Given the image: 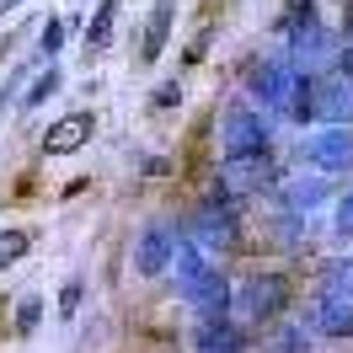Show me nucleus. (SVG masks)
<instances>
[{"label": "nucleus", "instance_id": "nucleus-22", "mask_svg": "<svg viewBox=\"0 0 353 353\" xmlns=\"http://www.w3.org/2000/svg\"><path fill=\"white\" fill-rule=\"evenodd\" d=\"M273 353H310L305 327H284V332H279V343H273Z\"/></svg>", "mask_w": 353, "mask_h": 353}, {"label": "nucleus", "instance_id": "nucleus-19", "mask_svg": "<svg viewBox=\"0 0 353 353\" xmlns=\"http://www.w3.org/2000/svg\"><path fill=\"white\" fill-rule=\"evenodd\" d=\"M38 321H43V294H22V300H17V332H22V337H32V327H38Z\"/></svg>", "mask_w": 353, "mask_h": 353}, {"label": "nucleus", "instance_id": "nucleus-13", "mask_svg": "<svg viewBox=\"0 0 353 353\" xmlns=\"http://www.w3.org/2000/svg\"><path fill=\"white\" fill-rule=\"evenodd\" d=\"M310 321H316V332H327V337H353V294H337V289H316Z\"/></svg>", "mask_w": 353, "mask_h": 353}, {"label": "nucleus", "instance_id": "nucleus-6", "mask_svg": "<svg viewBox=\"0 0 353 353\" xmlns=\"http://www.w3.org/2000/svg\"><path fill=\"white\" fill-rule=\"evenodd\" d=\"M188 236L209 252V257H220V252H236V241H241V220L230 214V199H214L209 203H199L193 209V220H188Z\"/></svg>", "mask_w": 353, "mask_h": 353}, {"label": "nucleus", "instance_id": "nucleus-3", "mask_svg": "<svg viewBox=\"0 0 353 353\" xmlns=\"http://www.w3.org/2000/svg\"><path fill=\"white\" fill-rule=\"evenodd\" d=\"M172 279H176V289L188 294L193 316H230V279L203 257V246L193 241V236H188V241H176Z\"/></svg>", "mask_w": 353, "mask_h": 353}, {"label": "nucleus", "instance_id": "nucleus-16", "mask_svg": "<svg viewBox=\"0 0 353 353\" xmlns=\"http://www.w3.org/2000/svg\"><path fill=\"white\" fill-rule=\"evenodd\" d=\"M327 193H332V188H327V176H294V182L284 188L289 209H300V214H305V209H316V203L327 199Z\"/></svg>", "mask_w": 353, "mask_h": 353}, {"label": "nucleus", "instance_id": "nucleus-27", "mask_svg": "<svg viewBox=\"0 0 353 353\" xmlns=\"http://www.w3.org/2000/svg\"><path fill=\"white\" fill-rule=\"evenodd\" d=\"M17 6H22V0H0V17H11V11H17Z\"/></svg>", "mask_w": 353, "mask_h": 353}, {"label": "nucleus", "instance_id": "nucleus-21", "mask_svg": "<svg viewBox=\"0 0 353 353\" xmlns=\"http://www.w3.org/2000/svg\"><path fill=\"white\" fill-rule=\"evenodd\" d=\"M38 54H43V59H59V54H65V22H59V17L43 22V48H38Z\"/></svg>", "mask_w": 353, "mask_h": 353}, {"label": "nucleus", "instance_id": "nucleus-17", "mask_svg": "<svg viewBox=\"0 0 353 353\" xmlns=\"http://www.w3.org/2000/svg\"><path fill=\"white\" fill-rule=\"evenodd\" d=\"M27 252H32V236H27V230H17V225L0 230V268H17Z\"/></svg>", "mask_w": 353, "mask_h": 353}, {"label": "nucleus", "instance_id": "nucleus-8", "mask_svg": "<svg viewBox=\"0 0 353 353\" xmlns=\"http://www.w3.org/2000/svg\"><path fill=\"white\" fill-rule=\"evenodd\" d=\"M305 161L316 172H332V176L353 172V123H327L321 134H310Z\"/></svg>", "mask_w": 353, "mask_h": 353}, {"label": "nucleus", "instance_id": "nucleus-11", "mask_svg": "<svg viewBox=\"0 0 353 353\" xmlns=\"http://www.w3.org/2000/svg\"><path fill=\"white\" fill-rule=\"evenodd\" d=\"M193 353H252L246 348V327L230 316H199L193 327Z\"/></svg>", "mask_w": 353, "mask_h": 353}, {"label": "nucleus", "instance_id": "nucleus-18", "mask_svg": "<svg viewBox=\"0 0 353 353\" xmlns=\"http://www.w3.org/2000/svg\"><path fill=\"white\" fill-rule=\"evenodd\" d=\"M316 289H337V294H353V257H337V263L321 273Z\"/></svg>", "mask_w": 353, "mask_h": 353}, {"label": "nucleus", "instance_id": "nucleus-12", "mask_svg": "<svg viewBox=\"0 0 353 353\" xmlns=\"http://www.w3.org/2000/svg\"><path fill=\"white\" fill-rule=\"evenodd\" d=\"M91 134H97V118H91V112H65V118L38 139V150H43V155H75Z\"/></svg>", "mask_w": 353, "mask_h": 353}, {"label": "nucleus", "instance_id": "nucleus-15", "mask_svg": "<svg viewBox=\"0 0 353 353\" xmlns=\"http://www.w3.org/2000/svg\"><path fill=\"white\" fill-rule=\"evenodd\" d=\"M112 27H118V0H102V6H97V17L86 22V48H91V54L112 48Z\"/></svg>", "mask_w": 353, "mask_h": 353}, {"label": "nucleus", "instance_id": "nucleus-7", "mask_svg": "<svg viewBox=\"0 0 353 353\" xmlns=\"http://www.w3.org/2000/svg\"><path fill=\"white\" fill-rule=\"evenodd\" d=\"M263 188H273V161H268V150L257 155H225L220 166V199H252V193H263Z\"/></svg>", "mask_w": 353, "mask_h": 353}, {"label": "nucleus", "instance_id": "nucleus-20", "mask_svg": "<svg viewBox=\"0 0 353 353\" xmlns=\"http://www.w3.org/2000/svg\"><path fill=\"white\" fill-rule=\"evenodd\" d=\"M54 91H59V70H43V75L32 81V91H22V102H27V108H38V102H48Z\"/></svg>", "mask_w": 353, "mask_h": 353}, {"label": "nucleus", "instance_id": "nucleus-26", "mask_svg": "<svg viewBox=\"0 0 353 353\" xmlns=\"http://www.w3.org/2000/svg\"><path fill=\"white\" fill-rule=\"evenodd\" d=\"M337 70L353 81V17H348V38H343V59H337Z\"/></svg>", "mask_w": 353, "mask_h": 353}, {"label": "nucleus", "instance_id": "nucleus-24", "mask_svg": "<svg viewBox=\"0 0 353 353\" xmlns=\"http://www.w3.org/2000/svg\"><path fill=\"white\" fill-rule=\"evenodd\" d=\"M176 102H182V86H176V81H161V86L150 91V108H176Z\"/></svg>", "mask_w": 353, "mask_h": 353}, {"label": "nucleus", "instance_id": "nucleus-10", "mask_svg": "<svg viewBox=\"0 0 353 353\" xmlns=\"http://www.w3.org/2000/svg\"><path fill=\"white\" fill-rule=\"evenodd\" d=\"M305 118H321V123H353V81L348 75H321L310 86V112Z\"/></svg>", "mask_w": 353, "mask_h": 353}, {"label": "nucleus", "instance_id": "nucleus-5", "mask_svg": "<svg viewBox=\"0 0 353 353\" xmlns=\"http://www.w3.org/2000/svg\"><path fill=\"white\" fill-rule=\"evenodd\" d=\"M268 139H273L268 112L252 97H236V102L220 108V150L225 155H257V150H268Z\"/></svg>", "mask_w": 353, "mask_h": 353}, {"label": "nucleus", "instance_id": "nucleus-14", "mask_svg": "<svg viewBox=\"0 0 353 353\" xmlns=\"http://www.w3.org/2000/svg\"><path fill=\"white\" fill-rule=\"evenodd\" d=\"M172 17H176V0H155L150 22H145V38H139V65H155V59H161L166 32H172Z\"/></svg>", "mask_w": 353, "mask_h": 353}, {"label": "nucleus", "instance_id": "nucleus-9", "mask_svg": "<svg viewBox=\"0 0 353 353\" xmlns=\"http://www.w3.org/2000/svg\"><path fill=\"white\" fill-rule=\"evenodd\" d=\"M176 241H182V236H176L166 220L145 225V230H139V241H134V268H139L145 279H161V273L172 268V257H176Z\"/></svg>", "mask_w": 353, "mask_h": 353}, {"label": "nucleus", "instance_id": "nucleus-23", "mask_svg": "<svg viewBox=\"0 0 353 353\" xmlns=\"http://www.w3.org/2000/svg\"><path fill=\"white\" fill-rule=\"evenodd\" d=\"M332 225H337L343 236H353V188L343 193V199H337V209H332Z\"/></svg>", "mask_w": 353, "mask_h": 353}, {"label": "nucleus", "instance_id": "nucleus-2", "mask_svg": "<svg viewBox=\"0 0 353 353\" xmlns=\"http://www.w3.org/2000/svg\"><path fill=\"white\" fill-rule=\"evenodd\" d=\"M310 86H316V75L294 70L284 54L257 59V65H252V75H246L252 102H257V108H268V112H279V118H305V112H310Z\"/></svg>", "mask_w": 353, "mask_h": 353}, {"label": "nucleus", "instance_id": "nucleus-4", "mask_svg": "<svg viewBox=\"0 0 353 353\" xmlns=\"http://www.w3.org/2000/svg\"><path fill=\"white\" fill-rule=\"evenodd\" d=\"M289 305V279L284 273H246L241 284H230V321H241L246 332L279 321Z\"/></svg>", "mask_w": 353, "mask_h": 353}, {"label": "nucleus", "instance_id": "nucleus-25", "mask_svg": "<svg viewBox=\"0 0 353 353\" xmlns=\"http://www.w3.org/2000/svg\"><path fill=\"white\" fill-rule=\"evenodd\" d=\"M81 300H86V284H81V279H70L65 294H59V310H65V316H75V310H81Z\"/></svg>", "mask_w": 353, "mask_h": 353}, {"label": "nucleus", "instance_id": "nucleus-1", "mask_svg": "<svg viewBox=\"0 0 353 353\" xmlns=\"http://www.w3.org/2000/svg\"><path fill=\"white\" fill-rule=\"evenodd\" d=\"M284 59L294 70H305V75H321L327 65L343 59L337 32L316 17V6H310V0H289V11H284Z\"/></svg>", "mask_w": 353, "mask_h": 353}]
</instances>
